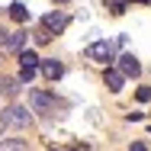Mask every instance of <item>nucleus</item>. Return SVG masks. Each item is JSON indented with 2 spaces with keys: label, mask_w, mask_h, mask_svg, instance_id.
I'll list each match as a JSON object with an SVG mask.
<instances>
[{
  "label": "nucleus",
  "mask_w": 151,
  "mask_h": 151,
  "mask_svg": "<svg viewBox=\"0 0 151 151\" xmlns=\"http://www.w3.org/2000/svg\"><path fill=\"white\" fill-rule=\"evenodd\" d=\"M116 61H119V71L125 74V77H138V74H142V64H138L135 55H119Z\"/></svg>",
  "instance_id": "5"
},
{
  "label": "nucleus",
  "mask_w": 151,
  "mask_h": 151,
  "mask_svg": "<svg viewBox=\"0 0 151 151\" xmlns=\"http://www.w3.org/2000/svg\"><path fill=\"white\" fill-rule=\"evenodd\" d=\"M0 122H3V125H29V109H23V106H10V109L0 113Z\"/></svg>",
  "instance_id": "2"
},
{
  "label": "nucleus",
  "mask_w": 151,
  "mask_h": 151,
  "mask_svg": "<svg viewBox=\"0 0 151 151\" xmlns=\"http://www.w3.org/2000/svg\"><path fill=\"white\" fill-rule=\"evenodd\" d=\"M0 42H3V45H6V32H3V29H0Z\"/></svg>",
  "instance_id": "17"
},
{
  "label": "nucleus",
  "mask_w": 151,
  "mask_h": 151,
  "mask_svg": "<svg viewBox=\"0 0 151 151\" xmlns=\"http://www.w3.org/2000/svg\"><path fill=\"white\" fill-rule=\"evenodd\" d=\"M87 58L100 61V64H109L113 61V45L109 42H93V45H87Z\"/></svg>",
  "instance_id": "3"
},
{
  "label": "nucleus",
  "mask_w": 151,
  "mask_h": 151,
  "mask_svg": "<svg viewBox=\"0 0 151 151\" xmlns=\"http://www.w3.org/2000/svg\"><path fill=\"white\" fill-rule=\"evenodd\" d=\"M138 3H148V0H138Z\"/></svg>",
  "instance_id": "19"
},
{
  "label": "nucleus",
  "mask_w": 151,
  "mask_h": 151,
  "mask_svg": "<svg viewBox=\"0 0 151 151\" xmlns=\"http://www.w3.org/2000/svg\"><path fill=\"white\" fill-rule=\"evenodd\" d=\"M39 71H42V77H45V81H58L61 74H64V64L55 61V58H45L42 64H39Z\"/></svg>",
  "instance_id": "4"
},
{
  "label": "nucleus",
  "mask_w": 151,
  "mask_h": 151,
  "mask_svg": "<svg viewBox=\"0 0 151 151\" xmlns=\"http://www.w3.org/2000/svg\"><path fill=\"white\" fill-rule=\"evenodd\" d=\"M29 106L35 109V113H55L58 100H55L52 93H42V90H29Z\"/></svg>",
  "instance_id": "1"
},
{
  "label": "nucleus",
  "mask_w": 151,
  "mask_h": 151,
  "mask_svg": "<svg viewBox=\"0 0 151 151\" xmlns=\"http://www.w3.org/2000/svg\"><path fill=\"white\" fill-rule=\"evenodd\" d=\"M138 100L148 103V100H151V87H138Z\"/></svg>",
  "instance_id": "14"
},
{
  "label": "nucleus",
  "mask_w": 151,
  "mask_h": 151,
  "mask_svg": "<svg viewBox=\"0 0 151 151\" xmlns=\"http://www.w3.org/2000/svg\"><path fill=\"white\" fill-rule=\"evenodd\" d=\"M23 42H26V32H6V45H10L13 52H19Z\"/></svg>",
  "instance_id": "10"
},
{
  "label": "nucleus",
  "mask_w": 151,
  "mask_h": 151,
  "mask_svg": "<svg viewBox=\"0 0 151 151\" xmlns=\"http://www.w3.org/2000/svg\"><path fill=\"white\" fill-rule=\"evenodd\" d=\"M35 71H39V68H26V64H23V71H19V81H23V84H29L32 77H35Z\"/></svg>",
  "instance_id": "12"
},
{
  "label": "nucleus",
  "mask_w": 151,
  "mask_h": 151,
  "mask_svg": "<svg viewBox=\"0 0 151 151\" xmlns=\"http://www.w3.org/2000/svg\"><path fill=\"white\" fill-rule=\"evenodd\" d=\"M52 3H71V0H52Z\"/></svg>",
  "instance_id": "18"
},
{
  "label": "nucleus",
  "mask_w": 151,
  "mask_h": 151,
  "mask_svg": "<svg viewBox=\"0 0 151 151\" xmlns=\"http://www.w3.org/2000/svg\"><path fill=\"white\" fill-rule=\"evenodd\" d=\"M16 90H19V84H16V81H3V93H10V96H13Z\"/></svg>",
  "instance_id": "13"
},
{
  "label": "nucleus",
  "mask_w": 151,
  "mask_h": 151,
  "mask_svg": "<svg viewBox=\"0 0 151 151\" xmlns=\"http://www.w3.org/2000/svg\"><path fill=\"white\" fill-rule=\"evenodd\" d=\"M10 16H13L16 23H26V19H29V10H26L23 3H13V6H10Z\"/></svg>",
  "instance_id": "11"
},
{
  "label": "nucleus",
  "mask_w": 151,
  "mask_h": 151,
  "mask_svg": "<svg viewBox=\"0 0 151 151\" xmlns=\"http://www.w3.org/2000/svg\"><path fill=\"white\" fill-rule=\"evenodd\" d=\"M42 26H45L48 32H61L64 26H68V16H64V13H48V16L42 19Z\"/></svg>",
  "instance_id": "7"
},
{
  "label": "nucleus",
  "mask_w": 151,
  "mask_h": 151,
  "mask_svg": "<svg viewBox=\"0 0 151 151\" xmlns=\"http://www.w3.org/2000/svg\"><path fill=\"white\" fill-rule=\"evenodd\" d=\"M129 151H148V148H145L142 142H135V145H132V148H129Z\"/></svg>",
  "instance_id": "16"
},
{
  "label": "nucleus",
  "mask_w": 151,
  "mask_h": 151,
  "mask_svg": "<svg viewBox=\"0 0 151 151\" xmlns=\"http://www.w3.org/2000/svg\"><path fill=\"white\" fill-rule=\"evenodd\" d=\"M0 151H29V145L23 138H3L0 142Z\"/></svg>",
  "instance_id": "8"
},
{
  "label": "nucleus",
  "mask_w": 151,
  "mask_h": 151,
  "mask_svg": "<svg viewBox=\"0 0 151 151\" xmlns=\"http://www.w3.org/2000/svg\"><path fill=\"white\" fill-rule=\"evenodd\" d=\"M103 81H106V87H109L113 93H119V90H122V84H125V74H122L119 68H106Z\"/></svg>",
  "instance_id": "6"
},
{
  "label": "nucleus",
  "mask_w": 151,
  "mask_h": 151,
  "mask_svg": "<svg viewBox=\"0 0 151 151\" xmlns=\"http://www.w3.org/2000/svg\"><path fill=\"white\" fill-rule=\"evenodd\" d=\"M39 55L32 52V48H19V64H26V68H39Z\"/></svg>",
  "instance_id": "9"
},
{
  "label": "nucleus",
  "mask_w": 151,
  "mask_h": 151,
  "mask_svg": "<svg viewBox=\"0 0 151 151\" xmlns=\"http://www.w3.org/2000/svg\"><path fill=\"white\" fill-rule=\"evenodd\" d=\"M48 39H52V32H48V29H42V32H39V35H35V42H39V45H45Z\"/></svg>",
  "instance_id": "15"
}]
</instances>
